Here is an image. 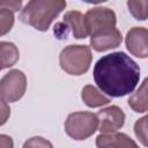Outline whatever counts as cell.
Here are the masks:
<instances>
[{
    "label": "cell",
    "instance_id": "cell-1",
    "mask_svg": "<svg viewBox=\"0 0 148 148\" xmlns=\"http://www.w3.org/2000/svg\"><path fill=\"white\" fill-rule=\"evenodd\" d=\"M92 75L102 92L111 97H124L136 88L140 67L125 52H112L97 60Z\"/></svg>",
    "mask_w": 148,
    "mask_h": 148
},
{
    "label": "cell",
    "instance_id": "cell-2",
    "mask_svg": "<svg viewBox=\"0 0 148 148\" xmlns=\"http://www.w3.org/2000/svg\"><path fill=\"white\" fill-rule=\"evenodd\" d=\"M66 5L64 0H31L21 10L18 18L39 31H46Z\"/></svg>",
    "mask_w": 148,
    "mask_h": 148
},
{
    "label": "cell",
    "instance_id": "cell-3",
    "mask_svg": "<svg viewBox=\"0 0 148 148\" xmlns=\"http://www.w3.org/2000/svg\"><path fill=\"white\" fill-rule=\"evenodd\" d=\"M92 60L91 50L88 45H68L59 54V64L64 72L69 75H82L88 72Z\"/></svg>",
    "mask_w": 148,
    "mask_h": 148
},
{
    "label": "cell",
    "instance_id": "cell-4",
    "mask_svg": "<svg viewBox=\"0 0 148 148\" xmlns=\"http://www.w3.org/2000/svg\"><path fill=\"white\" fill-rule=\"evenodd\" d=\"M98 127V120L95 113L88 111H76L69 113L65 121L67 135L74 140H86L91 136Z\"/></svg>",
    "mask_w": 148,
    "mask_h": 148
},
{
    "label": "cell",
    "instance_id": "cell-5",
    "mask_svg": "<svg viewBox=\"0 0 148 148\" xmlns=\"http://www.w3.org/2000/svg\"><path fill=\"white\" fill-rule=\"evenodd\" d=\"M25 90L27 76L20 69H12L0 79V97L6 102H17Z\"/></svg>",
    "mask_w": 148,
    "mask_h": 148
},
{
    "label": "cell",
    "instance_id": "cell-6",
    "mask_svg": "<svg viewBox=\"0 0 148 148\" xmlns=\"http://www.w3.org/2000/svg\"><path fill=\"white\" fill-rule=\"evenodd\" d=\"M88 35L116 28L117 16L116 13L108 7H94L87 10L83 15Z\"/></svg>",
    "mask_w": 148,
    "mask_h": 148
},
{
    "label": "cell",
    "instance_id": "cell-7",
    "mask_svg": "<svg viewBox=\"0 0 148 148\" xmlns=\"http://www.w3.org/2000/svg\"><path fill=\"white\" fill-rule=\"evenodd\" d=\"M98 120V130L102 134L114 133L125 124V113L117 105H110L99 110L96 114Z\"/></svg>",
    "mask_w": 148,
    "mask_h": 148
},
{
    "label": "cell",
    "instance_id": "cell-8",
    "mask_svg": "<svg viewBox=\"0 0 148 148\" xmlns=\"http://www.w3.org/2000/svg\"><path fill=\"white\" fill-rule=\"evenodd\" d=\"M148 31L143 27H134L128 30L125 38V44L127 50L132 56L145 59L148 57V45H147Z\"/></svg>",
    "mask_w": 148,
    "mask_h": 148
},
{
    "label": "cell",
    "instance_id": "cell-9",
    "mask_svg": "<svg viewBox=\"0 0 148 148\" xmlns=\"http://www.w3.org/2000/svg\"><path fill=\"white\" fill-rule=\"evenodd\" d=\"M123 42L121 32L117 28L103 30L90 36V45L97 52H104L118 47Z\"/></svg>",
    "mask_w": 148,
    "mask_h": 148
},
{
    "label": "cell",
    "instance_id": "cell-10",
    "mask_svg": "<svg viewBox=\"0 0 148 148\" xmlns=\"http://www.w3.org/2000/svg\"><path fill=\"white\" fill-rule=\"evenodd\" d=\"M97 148H139L136 142L125 133L99 134L96 138Z\"/></svg>",
    "mask_w": 148,
    "mask_h": 148
},
{
    "label": "cell",
    "instance_id": "cell-11",
    "mask_svg": "<svg viewBox=\"0 0 148 148\" xmlns=\"http://www.w3.org/2000/svg\"><path fill=\"white\" fill-rule=\"evenodd\" d=\"M62 23L66 25L68 32L71 31L74 38L82 39L88 36V31L86 28L84 16L79 10H69L64 15Z\"/></svg>",
    "mask_w": 148,
    "mask_h": 148
},
{
    "label": "cell",
    "instance_id": "cell-12",
    "mask_svg": "<svg viewBox=\"0 0 148 148\" xmlns=\"http://www.w3.org/2000/svg\"><path fill=\"white\" fill-rule=\"evenodd\" d=\"M81 98L84 102V104L89 108H99L111 102L109 97L103 95L101 91L97 90V88H95L91 84H87L82 88Z\"/></svg>",
    "mask_w": 148,
    "mask_h": 148
},
{
    "label": "cell",
    "instance_id": "cell-13",
    "mask_svg": "<svg viewBox=\"0 0 148 148\" xmlns=\"http://www.w3.org/2000/svg\"><path fill=\"white\" fill-rule=\"evenodd\" d=\"M20 58L17 46L12 42H0V71L14 66Z\"/></svg>",
    "mask_w": 148,
    "mask_h": 148
},
{
    "label": "cell",
    "instance_id": "cell-14",
    "mask_svg": "<svg viewBox=\"0 0 148 148\" xmlns=\"http://www.w3.org/2000/svg\"><path fill=\"white\" fill-rule=\"evenodd\" d=\"M147 82L148 80L145 79L143 82L141 83V86L139 87V89L133 92L127 103L130 105V108L138 113H143L147 111L148 109V102H147Z\"/></svg>",
    "mask_w": 148,
    "mask_h": 148
},
{
    "label": "cell",
    "instance_id": "cell-15",
    "mask_svg": "<svg viewBox=\"0 0 148 148\" xmlns=\"http://www.w3.org/2000/svg\"><path fill=\"white\" fill-rule=\"evenodd\" d=\"M127 7L130 13L140 21H145L147 18V13H148V1L142 0V1H127Z\"/></svg>",
    "mask_w": 148,
    "mask_h": 148
},
{
    "label": "cell",
    "instance_id": "cell-16",
    "mask_svg": "<svg viewBox=\"0 0 148 148\" xmlns=\"http://www.w3.org/2000/svg\"><path fill=\"white\" fill-rule=\"evenodd\" d=\"M15 22L14 12L6 8H0V36L8 34Z\"/></svg>",
    "mask_w": 148,
    "mask_h": 148
},
{
    "label": "cell",
    "instance_id": "cell-17",
    "mask_svg": "<svg viewBox=\"0 0 148 148\" xmlns=\"http://www.w3.org/2000/svg\"><path fill=\"white\" fill-rule=\"evenodd\" d=\"M147 119L148 117L143 116L142 118L138 119L134 124V133L145 147L147 146Z\"/></svg>",
    "mask_w": 148,
    "mask_h": 148
},
{
    "label": "cell",
    "instance_id": "cell-18",
    "mask_svg": "<svg viewBox=\"0 0 148 148\" xmlns=\"http://www.w3.org/2000/svg\"><path fill=\"white\" fill-rule=\"evenodd\" d=\"M22 148H53V146L49 140L42 136H32L23 143Z\"/></svg>",
    "mask_w": 148,
    "mask_h": 148
},
{
    "label": "cell",
    "instance_id": "cell-19",
    "mask_svg": "<svg viewBox=\"0 0 148 148\" xmlns=\"http://www.w3.org/2000/svg\"><path fill=\"white\" fill-rule=\"evenodd\" d=\"M10 117V108L6 101L0 97V126L5 125Z\"/></svg>",
    "mask_w": 148,
    "mask_h": 148
},
{
    "label": "cell",
    "instance_id": "cell-20",
    "mask_svg": "<svg viewBox=\"0 0 148 148\" xmlns=\"http://www.w3.org/2000/svg\"><path fill=\"white\" fill-rule=\"evenodd\" d=\"M22 7V1L21 0H3L0 1V8H6L10 9L12 12H18Z\"/></svg>",
    "mask_w": 148,
    "mask_h": 148
},
{
    "label": "cell",
    "instance_id": "cell-21",
    "mask_svg": "<svg viewBox=\"0 0 148 148\" xmlns=\"http://www.w3.org/2000/svg\"><path fill=\"white\" fill-rule=\"evenodd\" d=\"M0 148H14L13 139L7 134H0Z\"/></svg>",
    "mask_w": 148,
    "mask_h": 148
}]
</instances>
